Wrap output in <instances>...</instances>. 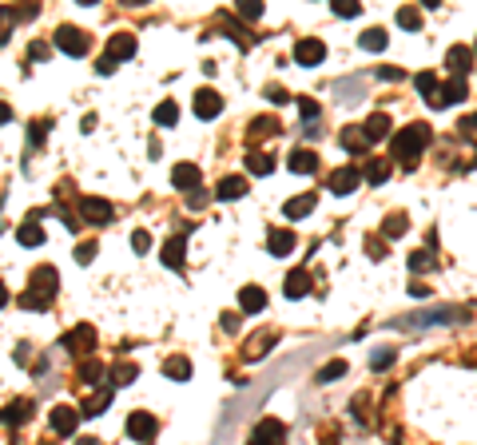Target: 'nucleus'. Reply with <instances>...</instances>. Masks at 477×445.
<instances>
[{"label":"nucleus","mask_w":477,"mask_h":445,"mask_svg":"<svg viewBox=\"0 0 477 445\" xmlns=\"http://www.w3.org/2000/svg\"><path fill=\"white\" fill-rule=\"evenodd\" d=\"M56 286H60V274H56V266H36L28 278V291L16 298V303L24 306V310H48L52 298H56Z\"/></svg>","instance_id":"nucleus-1"},{"label":"nucleus","mask_w":477,"mask_h":445,"mask_svg":"<svg viewBox=\"0 0 477 445\" xmlns=\"http://www.w3.org/2000/svg\"><path fill=\"white\" fill-rule=\"evenodd\" d=\"M394 159L402 163V167H417V155L430 147V128L426 123H410V128H402V132L394 135Z\"/></svg>","instance_id":"nucleus-2"},{"label":"nucleus","mask_w":477,"mask_h":445,"mask_svg":"<svg viewBox=\"0 0 477 445\" xmlns=\"http://www.w3.org/2000/svg\"><path fill=\"white\" fill-rule=\"evenodd\" d=\"M466 310L461 306H434V310H417V314H406L402 326H446V322H461Z\"/></svg>","instance_id":"nucleus-3"},{"label":"nucleus","mask_w":477,"mask_h":445,"mask_svg":"<svg viewBox=\"0 0 477 445\" xmlns=\"http://www.w3.org/2000/svg\"><path fill=\"white\" fill-rule=\"evenodd\" d=\"M56 48L68 52V56H84V52L91 48V40H88V32H84V28L60 24V28H56Z\"/></svg>","instance_id":"nucleus-4"},{"label":"nucleus","mask_w":477,"mask_h":445,"mask_svg":"<svg viewBox=\"0 0 477 445\" xmlns=\"http://www.w3.org/2000/svg\"><path fill=\"white\" fill-rule=\"evenodd\" d=\"M76 207H80V215L91 222V227H100V222H112V203L108 199H100V195H80L76 199Z\"/></svg>","instance_id":"nucleus-5"},{"label":"nucleus","mask_w":477,"mask_h":445,"mask_svg":"<svg viewBox=\"0 0 477 445\" xmlns=\"http://www.w3.org/2000/svg\"><path fill=\"white\" fill-rule=\"evenodd\" d=\"M274 342H279V330H271V326H266V330L251 334V338L243 342V358H247V362H259L263 354H271Z\"/></svg>","instance_id":"nucleus-6"},{"label":"nucleus","mask_w":477,"mask_h":445,"mask_svg":"<svg viewBox=\"0 0 477 445\" xmlns=\"http://www.w3.org/2000/svg\"><path fill=\"white\" fill-rule=\"evenodd\" d=\"M295 60L303 64V68H315V64L326 60V44L315 40V36H303V40L295 44Z\"/></svg>","instance_id":"nucleus-7"},{"label":"nucleus","mask_w":477,"mask_h":445,"mask_svg":"<svg viewBox=\"0 0 477 445\" xmlns=\"http://www.w3.org/2000/svg\"><path fill=\"white\" fill-rule=\"evenodd\" d=\"M155 434H159V422H155L152 414L135 410V414L128 417V437H135V441H152Z\"/></svg>","instance_id":"nucleus-8"},{"label":"nucleus","mask_w":477,"mask_h":445,"mask_svg":"<svg viewBox=\"0 0 477 445\" xmlns=\"http://www.w3.org/2000/svg\"><path fill=\"white\" fill-rule=\"evenodd\" d=\"M60 346L64 350H68V354H80V350H91V346H96V330H91L88 322L84 326H76V330H68L60 338Z\"/></svg>","instance_id":"nucleus-9"},{"label":"nucleus","mask_w":477,"mask_h":445,"mask_svg":"<svg viewBox=\"0 0 477 445\" xmlns=\"http://www.w3.org/2000/svg\"><path fill=\"white\" fill-rule=\"evenodd\" d=\"M219 111H223V96H219V91H211V88L195 91V116H199V120H215Z\"/></svg>","instance_id":"nucleus-10"},{"label":"nucleus","mask_w":477,"mask_h":445,"mask_svg":"<svg viewBox=\"0 0 477 445\" xmlns=\"http://www.w3.org/2000/svg\"><path fill=\"white\" fill-rule=\"evenodd\" d=\"M183 254H187V227H183L179 235H172L167 243H163V266L179 271V266H183Z\"/></svg>","instance_id":"nucleus-11"},{"label":"nucleus","mask_w":477,"mask_h":445,"mask_svg":"<svg viewBox=\"0 0 477 445\" xmlns=\"http://www.w3.org/2000/svg\"><path fill=\"white\" fill-rule=\"evenodd\" d=\"M80 417H84L80 410H72V405H56V410H52V429H56L60 437H68V434H76Z\"/></svg>","instance_id":"nucleus-12"},{"label":"nucleus","mask_w":477,"mask_h":445,"mask_svg":"<svg viewBox=\"0 0 477 445\" xmlns=\"http://www.w3.org/2000/svg\"><path fill=\"white\" fill-rule=\"evenodd\" d=\"M279 132H283V128H279V120H274V116H254V120L247 123V140H251V143L274 140Z\"/></svg>","instance_id":"nucleus-13"},{"label":"nucleus","mask_w":477,"mask_h":445,"mask_svg":"<svg viewBox=\"0 0 477 445\" xmlns=\"http://www.w3.org/2000/svg\"><path fill=\"white\" fill-rule=\"evenodd\" d=\"M446 64H449V72H454V80H466V72L473 68V48L454 44V48L446 52Z\"/></svg>","instance_id":"nucleus-14"},{"label":"nucleus","mask_w":477,"mask_h":445,"mask_svg":"<svg viewBox=\"0 0 477 445\" xmlns=\"http://www.w3.org/2000/svg\"><path fill=\"white\" fill-rule=\"evenodd\" d=\"M358 183H362V171H358V167H338V171L330 175V191H335V195H350Z\"/></svg>","instance_id":"nucleus-15"},{"label":"nucleus","mask_w":477,"mask_h":445,"mask_svg":"<svg viewBox=\"0 0 477 445\" xmlns=\"http://www.w3.org/2000/svg\"><path fill=\"white\" fill-rule=\"evenodd\" d=\"M247 445H283V422L263 417V422H259V429H254V437Z\"/></svg>","instance_id":"nucleus-16"},{"label":"nucleus","mask_w":477,"mask_h":445,"mask_svg":"<svg viewBox=\"0 0 477 445\" xmlns=\"http://www.w3.org/2000/svg\"><path fill=\"white\" fill-rule=\"evenodd\" d=\"M199 179H203L199 163H175V171H172V183H175V187H183V191H195V187H199Z\"/></svg>","instance_id":"nucleus-17"},{"label":"nucleus","mask_w":477,"mask_h":445,"mask_svg":"<svg viewBox=\"0 0 477 445\" xmlns=\"http://www.w3.org/2000/svg\"><path fill=\"white\" fill-rule=\"evenodd\" d=\"M338 143H342V152H350V155H362L366 147H370V135H366V128H342Z\"/></svg>","instance_id":"nucleus-18"},{"label":"nucleus","mask_w":477,"mask_h":445,"mask_svg":"<svg viewBox=\"0 0 477 445\" xmlns=\"http://www.w3.org/2000/svg\"><path fill=\"white\" fill-rule=\"evenodd\" d=\"M112 64H120V60H132L135 56V36H112L108 40V52H103Z\"/></svg>","instance_id":"nucleus-19"},{"label":"nucleus","mask_w":477,"mask_h":445,"mask_svg":"<svg viewBox=\"0 0 477 445\" xmlns=\"http://www.w3.org/2000/svg\"><path fill=\"white\" fill-rule=\"evenodd\" d=\"M215 195L223 203H235V199H243L247 195V179L243 175H227V179H219V187H215Z\"/></svg>","instance_id":"nucleus-20"},{"label":"nucleus","mask_w":477,"mask_h":445,"mask_svg":"<svg viewBox=\"0 0 477 445\" xmlns=\"http://www.w3.org/2000/svg\"><path fill=\"white\" fill-rule=\"evenodd\" d=\"M466 100V80H446L442 84V91L434 96V108H449V103Z\"/></svg>","instance_id":"nucleus-21"},{"label":"nucleus","mask_w":477,"mask_h":445,"mask_svg":"<svg viewBox=\"0 0 477 445\" xmlns=\"http://www.w3.org/2000/svg\"><path fill=\"white\" fill-rule=\"evenodd\" d=\"M263 306H266L263 286H243V291H239V310L243 314H259Z\"/></svg>","instance_id":"nucleus-22"},{"label":"nucleus","mask_w":477,"mask_h":445,"mask_svg":"<svg viewBox=\"0 0 477 445\" xmlns=\"http://www.w3.org/2000/svg\"><path fill=\"white\" fill-rule=\"evenodd\" d=\"M108 405H112V385H100V390H96V394H91L88 402L80 405V414H84V417H96V414H103Z\"/></svg>","instance_id":"nucleus-23"},{"label":"nucleus","mask_w":477,"mask_h":445,"mask_svg":"<svg viewBox=\"0 0 477 445\" xmlns=\"http://www.w3.org/2000/svg\"><path fill=\"white\" fill-rule=\"evenodd\" d=\"M286 163H291V171H295V175H315L318 171V155L315 152H303V147H295Z\"/></svg>","instance_id":"nucleus-24"},{"label":"nucleus","mask_w":477,"mask_h":445,"mask_svg":"<svg viewBox=\"0 0 477 445\" xmlns=\"http://www.w3.org/2000/svg\"><path fill=\"white\" fill-rule=\"evenodd\" d=\"M310 274L303 271V266H295V271L286 274V298H303V294H310Z\"/></svg>","instance_id":"nucleus-25"},{"label":"nucleus","mask_w":477,"mask_h":445,"mask_svg":"<svg viewBox=\"0 0 477 445\" xmlns=\"http://www.w3.org/2000/svg\"><path fill=\"white\" fill-rule=\"evenodd\" d=\"M295 231H271V239H266V247H271V254L274 259H286V254L295 251Z\"/></svg>","instance_id":"nucleus-26"},{"label":"nucleus","mask_w":477,"mask_h":445,"mask_svg":"<svg viewBox=\"0 0 477 445\" xmlns=\"http://www.w3.org/2000/svg\"><path fill=\"white\" fill-rule=\"evenodd\" d=\"M16 243L21 247H40L44 243V231L36 227V219H24L21 227H16Z\"/></svg>","instance_id":"nucleus-27"},{"label":"nucleus","mask_w":477,"mask_h":445,"mask_svg":"<svg viewBox=\"0 0 477 445\" xmlns=\"http://www.w3.org/2000/svg\"><path fill=\"white\" fill-rule=\"evenodd\" d=\"M103 374H108V370H103V362H100V358H84V362H80V370H76V378H80L84 385H96Z\"/></svg>","instance_id":"nucleus-28"},{"label":"nucleus","mask_w":477,"mask_h":445,"mask_svg":"<svg viewBox=\"0 0 477 445\" xmlns=\"http://www.w3.org/2000/svg\"><path fill=\"white\" fill-rule=\"evenodd\" d=\"M28 414H32L28 398H16V402L4 405V422H9V425H24V422H28Z\"/></svg>","instance_id":"nucleus-29"},{"label":"nucleus","mask_w":477,"mask_h":445,"mask_svg":"<svg viewBox=\"0 0 477 445\" xmlns=\"http://www.w3.org/2000/svg\"><path fill=\"white\" fill-rule=\"evenodd\" d=\"M366 135H370V143L386 140V135H390V116H386V111H374V116L366 120Z\"/></svg>","instance_id":"nucleus-30"},{"label":"nucleus","mask_w":477,"mask_h":445,"mask_svg":"<svg viewBox=\"0 0 477 445\" xmlns=\"http://www.w3.org/2000/svg\"><path fill=\"white\" fill-rule=\"evenodd\" d=\"M414 88L422 91V96H426V103H434V96L442 91V84H437L434 72H417V76H414Z\"/></svg>","instance_id":"nucleus-31"},{"label":"nucleus","mask_w":477,"mask_h":445,"mask_svg":"<svg viewBox=\"0 0 477 445\" xmlns=\"http://www.w3.org/2000/svg\"><path fill=\"white\" fill-rule=\"evenodd\" d=\"M406 227H410V219L402 211H394V215H386V219H382V235H386V239H402V235H406Z\"/></svg>","instance_id":"nucleus-32"},{"label":"nucleus","mask_w":477,"mask_h":445,"mask_svg":"<svg viewBox=\"0 0 477 445\" xmlns=\"http://www.w3.org/2000/svg\"><path fill=\"white\" fill-rule=\"evenodd\" d=\"M247 171H251V175H271L274 171V155L251 152V155H247Z\"/></svg>","instance_id":"nucleus-33"},{"label":"nucleus","mask_w":477,"mask_h":445,"mask_svg":"<svg viewBox=\"0 0 477 445\" xmlns=\"http://www.w3.org/2000/svg\"><path fill=\"white\" fill-rule=\"evenodd\" d=\"M155 123H159V128H175V123H179V108H175L172 100H163V103H155Z\"/></svg>","instance_id":"nucleus-34"},{"label":"nucleus","mask_w":477,"mask_h":445,"mask_svg":"<svg viewBox=\"0 0 477 445\" xmlns=\"http://www.w3.org/2000/svg\"><path fill=\"white\" fill-rule=\"evenodd\" d=\"M163 374L175 378V382H187V378H191V362H187V358H167V362H163Z\"/></svg>","instance_id":"nucleus-35"},{"label":"nucleus","mask_w":477,"mask_h":445,"mask_svg":"<svg viewBox=\"0 0 477 445\" xmlns=\"http://www.w3.org/2000/svg\"><path fill=\"white\" fill-rule=\"evenodd\" d=\"M366 179L374 183H386L390 179V159H366Z\"/></svg>","instance_id":"nucleus-36"},{"label":"nucleus","mask_w":477,"mask_h":445,"mask_svg":"<svg viewBox=\"0 0 477 445\" xmlns=\"http://www.w3.org/2000/svg\"><path fill=\"white\" fill-rule=\"evenodd\" d=\"M283 211H286V219H303V215H310V211H315V195H303V199H291V203H286V207H283Z\"/></svg>","instance_id":"nucleus-37"},{"label":"nucleus","mask_w":477,"mask_h":445,"mask_svg":"<svg viewBox=\"0 0 477 445\" xmlns=\"http://www.w3.org/2000/svg\"><path fill=\"white\" fill-rule=\"evenodd\" d=\"M342 374H346V362H342V358H335V362H326L322 370L315 374V382L326 385V382H335V378H342Z\"/></svg>","instance_id":"nucleus-38"},{"label":"nucleus","mask_w":477,"mask_h":445,"mask_svg":"<svg viewBox=\"0 0 477 445\" xmlns=\"http://www.w3.org/2000/svg\"><path fill=\"white\" fill-rule=\"evenodd\" d=\"M398 28L417 32L422 28V9H398Z\"/></svg>","instance_id":"nucleus-39"},{"label":"nucleus","mask_w":477,"mask_h":445,"mask_svg":"<svg viewBox=\"0 0 477 445\" xmlns=\"http://www.w3.org/2000/svg\"><path fill=\"white\" fill-rule=\"evenodd\" d=\"M362 48L366 52H382V48H386V32H382V28H366L362 32Z\"/></svg>","instance_id":"nucleus-40"},{"label":"nucleus","mask_w":477,"mask_h":445,"mask_svg":"<svg viewBox=\"0 0 477 445\" xmlns=\"http://www.w3.org/2000/svg\"><path fill=\"white\" fill-rule=\"evenodd\" d=\"M394 350H390V346H382V350H374V358H370V370H378V374H382V370H390V366H394Z\"/></svg>","instance_id":"nucleus-41"},{"label":"nucleus","mask_w":477,"mask_h":445,"mask_svg":"<svg viewBox=\"0 0 477 445\" xmlns=\"http://www.w3.org/2000/svg\"><path fill=\"white\" fill-rule=\"evenodd\" d=\"M135 374H140V370H135L132 362H120L112 370V385H128V382H135Z\"/></svg>","instance_id":"nucleus-42"},{"label":"nucleus","mask_w":477,"mask_h":445,"mask_svg":"<svg viewBox=\"0 0 477 445\" xmlns=\"http://www.w3.org/2000/svg\"><path fill=\"white\" fill-rule=\"evenodd\" d=\"M235 12H239L243 21H259V16H263V4H259V0H239Z\"/></svg>","instance_id":"nucleus-43"},{"label":"nucleus","mask_w":477,"mask_h":445,"mask_svg":"<svg viewBox=\"0 0 477 445\" xmlns=\"http://www.w3.org/2000/svg\"><path fill=\"white\" fill-rule=\"evenodd\" d=\"M96 251H100V243H96V239H88V243H80V247H76V263H80V266H88L91 259H96Z\"/></svg>","instance_id":"nucleus-44"},{"label":"nucleus","mask_w":477,"mask_h":445,"mask_svg":"<svg viewBox=\"0 0 477 445\" xmlns=\"http://www.w3.org/2000/svg\"><path fill=\"white\" fill-rule=\"evenodd\" d=\"M330 9H335V16H346V21H350V16H358V0H335Z\"/></svg>","instance_id":"nucleus-45"},{"label":"nucleus","mask_w":477,"mask_h":445,"mask_svg":"<svg viewBox=\"0 0 477 445\" xmlns=\"http://www.w3.org/2000/svg\"><path fill=\"white\" fill-rule=\"evenodd\" d=\"M430 263H434V259H430V251H414V254H410V271H414V274H422Z\"/></svg>","instance_id":"nucleus-46"},{"label":"nucleus","mask_w":477,"mask_h":445,"mask_svg":"<svg viewBox=\"0 0 477 445\" xmlns=\"http://www.w3.org/2000/svg\"><path fill=\"white\" fill-rule=\"evenodd\" d=\"M266 100H271L274 108H279V103H286L291 96H286V88H283V84H266Z\"/></svg>","instance_id":"nucleus-47"},{"label":"nucleus","mask_w":477,"mask_h":445,"mask_svg":"<svg viewBox=\"0 0 477 445\" xmlns=\"http://www.w3.org/2000/svg\"><path fill=\"white\" fill-rule=\"evenodd\" d=\"M298 116H303V120H318V103L310 100V96H303V100H298Z\"/></svg>","instance_id":"nucleus-48"},{"label":"nucleus","mask_w":477,"mask_h":445,"mask_svg":"<svg viewBox=\"0 0 477 445\" xmlns=\"http://www.w3.org/2000/svg\"><path fill=\"white\" fill-rule=\"evenodd\" d=\"M366 251L374 254V259H386V239H378V235H370V239H366Z\"/></svg>","instance_id":"nucleus-49"},{"label":"nucleus","mask_w":477,"mask_h":445,"mask_svg":"<svg viewBox=\"0 0 477 445\" xmlns=\"http://www.w3.org/2000/svg\"><path fill=\"white\" fill-rule=\"evenodd\" d=\"M402 76H406V72H402V68H394V64H382V68H378V80H386V84L402 80Z\"/></svg>","instance_id":"nucleus-50"},{"label":"nucleus","mask_w":477,"mask_h":445,"mask_svg":"<svg viewBox=\"0 0 477 445\" xmlns=\"http://www.w3.org/2000/svg\"><path fill=\"white\" fill-rule=\"evenodd\" d=\"M12 358H16V366H32V346H28V342H16Z\"/></svg>","instance_id":"nucleus-51"},{"label":"nucleus","mask_w":477,"mask_h":445,"mask_svg":"<svg viewBox=\"0 0 477 445\" xmlns=\"http://www.w3.org/2000/svg\"><path fill=\"white\" fill-rule=\"evenodd\" d=\"M48 128H52V120H36V123H32V132H28V140L44 143V132H48Z\"/></svg>","instance_id":"nucleus-52"},{"label":"nucleus","mask_w":477,"mask_h":445,"mask_svg":"<svg viewBox=\"0 0 477 445\" xmlns=\"http://www.w3.org/2000/svg\"><path fill=\"white\" fill-rule=\"evenodd\" d=\"M132 247H135V251L143 254V251H147V247H152V235H147V231H135V235H132Z\"/></svg>","instance_id":"nucleus-53"},{"label":"nucleus","mask_w":477,"mask_h":445,"mask_svg":"<svg viewBox=\"0 0 477 445\" xmlns=\"http://www.w3.org/2000/svg\"><path fill=\"white\" fill-rule=\"evenodd\" d=\"M28 56H32V60H44V56H48V44H44V40H36V44L28 48Z\"/></svg>","instance_id":"nucleus-54"},{"label":"nucleus","mask_w":477,"mask_h":445,"mask_svg":"<svg viewBox=\"0 0 477 445\" xmlns=\"http://www.w3.org/2000/svg\"><path fill=\"white\" fill-rule=\"evenodd\" d=\"M219 322H223V330H235V326H239V318H235V314H223Z\"/></svg>","instance_id":"nucleus-55"},{"label":"nucleus","mask_w":477,"mask_h":445,"mask_svg":"<svg viewBox=\"0 0 477 445\" xmlns=\"http://www.w3.org/2000/svg\"><path fill=\"white\" fill-rule=\"evenodd\" d=\"M410 294H414V298H426L430 291H426V286H422V283H410Z\"/></svg>","instance_id":"nucleus-56"},{"label":"nucleus","mask_w":477,"mask_h":445,"mask_svg":"<svg viewBox=\"0 0 477 445\" xmlns=\"http://www.w3.org/2000/svg\"><path fill=\"white\" fill-rule=\"evenodd\" d=\"M76 445H103V441H96V437H80Z\"/></svg>","instance_id":"nucleus-57"}]
</instances>
